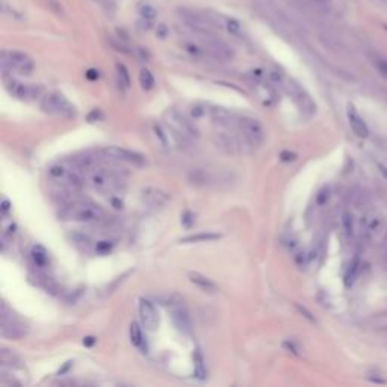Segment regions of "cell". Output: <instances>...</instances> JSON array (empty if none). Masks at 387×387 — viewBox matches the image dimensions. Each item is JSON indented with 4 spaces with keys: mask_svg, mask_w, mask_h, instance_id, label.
<instances>
[{
    "mask_svg": "<svg viewBox=\"0 0 387 387\" xmlns=\"http://www.w3.org/2000/svg\"><path fill=\"white\" fill-rule=\"evenodd\" d=\"M82 168L74 162H58L48 168V177L58 183L61 188L68 191H79L85 185V179L82 177Z\"/></svg>",
    "mask_w": 387,
    "mask_h": 387,
    "instance_id": "6da1fadb",
    "label": "cell"
},
{
    "mask_svg": "<svg viewBox=\"0 0 387 387\" xmlns=\"http://www.w3.org/2000/svg\"><path fill=\"white\" fill-rule=\"evenodd\" d=\"M104 209L92 203L89 200H77L65 206L62 210V216L70 221H77V223H97L104 218Z\"/></svg>",
    "mask_w": 387,
    "mask_h": 387,
    "instance_id": "7a4b0ae2",
    "label": "cell"
},
{
    "mask_svg": "<svg viewBox=\"0 0 387 387\" xmlns=\"http://www.w3.org/2000/svg\"><path fill=\"white\" fill-rule=\"evenodd\" d=\"M86 183L100 194H114L120 189V177L106 168H95L94 165L85 171Z\"/></svg>",
    "mask_w": 387,
    "mask_h": 387,
    "instance_id": "3957f363",
    "label": "cell"
},
{
    "mask_svg": "<svg viewBox=\"0 0 387 387\" xmlns=\"http://www.w3.org/2000/svg\"><path fill=\"white\" fill-rule=\"evenodd\" d=\"M41 109L44 112L65 118V120H73L77 115L76 107L59 92H48L41 97Z\"/></svg>",
    "mask_w": 387,
    "mask_h": 387,
    "instance_id": "277c9868",
    "label": "cell"
},
{
    "mask_svg": "<svg viewBox=\"0 0 387 387\" xmlns=\"http://www.w3.org/2000/svg\"><path fill=\"white\" fill-rule=\"evenodd\" d=\"M165 121H167V124L174 132V136H177L182 141H189V139L198 138L197 127L176 109H170L165 112Z\"/></svg>",
    "mask_w": 387,
    "mask_h": 387,
    "instance_id": "5b68a950",
    "label": "cell"
},
{
    "mask_svg": "<svg viewBox=\"0 0 387 387\" xmlns=\"http://www.w3.org/2000/svg\"><path fill=\"white\" fill-rule=\"evenodd\" d=\"M2 65L11 71H15L23 76H29L33 71V61L26 53L18 50H8L2 53Z\"/></svg>",
    "mask_w": 387,
    "mask_h": 387,
    "instance_id": "8992f818",
    "label": "cell"
},
{
    "mask_svg": "<svg viewBox=\"0 0 387 387\" xmlns=\"http://www.w3.org/2000/svg\"><path fill=\"white\" fill-rule=\"evenodd\" d=\"M100 153L110 160H117V162H124V163H130L135 165V167H144L147 163L145 156H142L141 153L123 148V147H117V145H110L106 148H101Z\"/></svg>",
    "mask_w": 387,
    "mask_h": 387,
    "instance_id": "52a82bcc",
    "label": "cell"
},
{
    "mask_svg": "<svg viewBox=\"0 0 387 387\" xmlns=\"http://www.w3.org/2000/svg\"><path fill=\"white\" fill-rule=\"evenodd\" d=\"M239 127L244 135V139L251 147H259L265 139V130L259 120L251 117H244L239 120Z\"/></svg>",
    "mask_w": 387,
    "mask_h": 387,
    "instance_id": "ba28073f",
    "label": "cell"
},
{
    "mask_svg": "<svg viewBox=\"0 0 387 387\" xmlns=\"http://www.w3.org/2000/svg\"><path fill=\"white\" fill-rule=\"evenodd\" d=\"M5 88L6 91L20 100H32L36 98L42 94V88L38 85H29V83H23L20 80H15L12 77H6L5 79Z\"/></svg>",
    "mask_w": 387,
    "mask_h": 387,
    "instance_id": "9c48e42d",
    "label": "cell"
},
{
    "mask_svg": "<svg viewBox=\"0 0 387 387\" xmlns=\"http://www.w3.org/2000/svg\"><path fill=\"white\" fill-rule=\"evenodd\" d=\"M286 89L291 94V97L294 98V101L297 103V106L301 109V112H304V114H313L315 112V107H316L315 103L312 101L309 94L298 83L291 80V82H288Z\"/></svg>",
    "mask_w": 387,
    "mask_h": 387,
    "instance_id": "30bf717a",
    "label": "cell"
},
{
    "mask_svg": "<svg viewBox=\"0 0 387 387\" xmlns=\"http://www.w3.org/2000/svg\"><path fill=\"white\" fill-rule=\"evenodd\" d=\"M2 335L9 339H17L23 335L20 322L5 304H2Z\"/></svg>",
    "mask_w": 387,
    "mask_h": 387,
    "instance_id": "8fae6325",
    "label": "cell"
},
{
    "mask_svg": "<svg viewBox=\"0 0 387 387\" xmlns=\"http://www.w3.org/2000/svg\"><path fill=\"white\" fill-rule=\"evenodd\" d=\"M203 48L206 50V53H209L210 56L219 59V61H229L233 58V50L232 47H229L224 41L219 39H213V38H207L204 41Z\"/></svg>",
    "mask_w": 387,
    "mask_h": 387,
    "instance_id": "7c38bea8",
    "label": "cell"
},
{
    "mask_svg": "<svg viewBox=\"0 0 387 387\" xmlns=\"http://www.w3.org/2000/svg\"><path fill=\"white\" fill-rule=\"evenodd\" d=\"M139 316H141V322L142 325L150 330L154 331L159 327V313L156 310V307L153 306L151 301L148 300H139Z\"/></svg>",
    "mask_w": 387,
    "mask_h": 387,
    "instance_id": "4fadbf2b",
    "label": "cell"
},
{
    "mask_svg": "<svg viewBox=\"0 0 387 387\" xmlns=\"http://www.w3.org/2000/svg\"><path fill=\"white\" fill-rule=\"evenodd\" d=\"M347 115H348V123H350L351 130H353L359 138H368V136H369V129H368L365 120L360 117V114L357 112V109H356L353 104L348 106Z\"/></svg>",
    "mask_w": 387,
    "mask_h": 387,
    "instance_id": "5bb4252c",
    "label": "cell"
},
{
    "mask_svg": "<svg viewBox=\"0 0 387 387\" xmlns=\"http://www.w3.org/2000/svg\"><path fill=\"white\" fill-rule=\"evenodd\" d=\"M142 198L145 203H148L150 206H163L165 203H167L170 200V197L167 195V192H163L160 189H145L142 192Z\"/></svg>",
    "mask_w": 387,
    "mask_h": 387,
    "instance_id": "9a60e30c",
    "label": "cell"
},
{
    "mask_svg": "<svg viewBox=\"0 0 387 387\" xmlns=\"http://www.w3.org/2000/svg\"><path fill=\"white\" fill-rule=\"evenodd\" d=\"M188 277H189V280H191L198 289H201V291H204V292H215V291L218 289L216 285H215L209 277H206V275H203V274H200V272H189Z\"/></svg>",
    "mask_w": 387,
    "mask_h": 387,
    "instance_id": "2e32d148",
    "label": "cell"
},
{
    "mask_svg": "<svg viewBox=\"0 0 387 387\" xmlns=\"http://www.w3.org/2000/svg\"><path fill=\"white\" fill-rule=\"evenodd\" d=\"M173 321L180 333H183V335L191 333V319H189V315L183 309H176L173 312Z\"/></svg>",
    "mask_w": 387,
    "mask_h": 387,
    "instance_id": "e0dca14e",
    "label": "cell"
},
{
    "mask_svg": "<svg viewBox=\"0 0 387 387\" xmlns=\"http://www.w3.org/2000/svg\"><path fill=\"white\" fill-rule=\"evenodd\" d=\"M212 120L219 126H232L233 124V115L224 107H212L210 109Z\"/></svg>",
    "mask_w": 387,
    "mask_h": 387,
    "instance_id": "ac0fdd59",
    "label": "cell"
},
{
    "mask_svg": "<svg viewBox=\"0 0 387 387\" xmlns=\"http://www.w3.org/2000/svg\"><path fill=\"white\" fill-rule=\"evenodd\" d=\"M216 144L221 150L229 153V154H236V153L241 151V145H239L238 139H235L233 136H229V135H221L218 138Z\"/></svg>",
    "mask_w": 387,
    "mask_h": 387,
    "instance_id": "d6986e66",
    "label": "cell"
},
{
    "mask_svg": "<svg viewBox=\"0 0 387 387\" xmlns=\"http://www.w3.org/2000/svg\"><path fill=\"white\" fill-rule=\"evenodd\" d=\"M365 325L372 331H387V312L377 313L366 319Z\"/></svg>",
    "mask_w": 387,
    "mask_h": 387,
    "instance_id": "ffe728a7",
    "label": "cell"
},
{
    "mask_svg": "<svg viewBox=\"0 0 387 387\" xmlns=\"http://www.w3.org/2000/svg\"><path fill=\"white\" fill-rule=\"evenodd\" d=\"M257 95L259 98L262 100V103L265 106H272L275 103V100H277V97H275V92L271 86L268 85H262L257 88Z\"/></svg>",
    "mask_w": 387,
    "mask_h": 387,
    "instance_id": "44dd1931",
    "label": "cell"
},
{
    "mask_svg": "<svg viewBox=\"0 0 387 387\" xmlns=\"http://www.w3.org/2000/svg\"><path fill=\"white\" fill-rule=\"evenodd\" d=\"M30 254H32L33 263H35L36 266H39V268L47 266V263H48V256H47V251H45L44 247L35 245V247L32 248V253H30Z\"/></svg>",
    "mask_w": 387,
    "mask_h": 387,
    "instance_id": "7402d4cb",
    "label": "cell"
},
{
    "mask_svg": "<svg viewBox=\"0 0 387 387\" xmlns=\"http://www.w3.org/2000/svg\"><path fill=\"white\" fill-rule=\"evenodd\" d=\"M130 342L133 347L136 348H142L144 347V336H142V330L138 325V322H132L130 324Z\"/></svg>",
    "mask_w": 387,
    "mask_h": 387,
    "instance_id": "603a6c76",
    "label": "cell"
},
{
    "mask_svg": "<svg viewBox=\"0 0 387 387\" xmlns=\"http://www.w3.org/2000/svg\"><path fill=\"white\" fill-rule=\"evenodd\" d=\"M194 372H195V377L198 380H204L206 377V366H204V359H203V354L200 350H197L194 353Z\"/></svg>",
    "mask_w": 387,
    "mask_h": 387,
    "instance_id": "cb8c5ba5",
    "label": "cell"
},
{
    "mask_svg": "<svg viewBox=\"0 0 387 387\" xmlns=\"http://www.w3.org/2000/svg\"><path fill=\"white\" fill-rule=\"evenodd\" d=\"M221 236L218 233H198V235H192L188 238H183L182 242L183 244H192V242H209V241H216Z\"/></svg>",
    "mask_w": 387,
    "mask_h": 387,
    "instance_id": "d4e9b609",
    "label": "cell"
},
{
    "mask_svg": "<svg viewBox=\"0 0 387 387\" xmlns=\"http://www.w3.org/2000/svg\"><path fill=\"white\" fill-rule=\"evenodd\" d=\"M139 83L144 89H151L154 86V77L153 74L147 70V68H142L141 73H139Z\"/></svg>",
    "mask_w": 387,
    "mask_h": 387,
    "instance_id": "484cf974",
    "label": "cell"
},
{
    "mask_svg": "<svg viewBox=\"0 0 387 387\" xmlns=\"http://www.w3.org/2000/svg\"><path fill=\"white\" fill-rule=\"evenodd\" d=\"M117 74H118V80L124 88L130 86V74L126 68L124 64H117Z\"/></svg>",
    "mask_w": 387,
    "mask_h": 387,
    "instance_id": "4316f807",
    "label": "cell"
},
{
    "mask_svg": "<svg viewBox=\"0 0 387 387\" xmlns=\"http://www.w3.org/2000/svg\"><path fill=\"white\" fill-rule=\"evenodd\" d=\"M342 226H344V230H345L347 236H351L353 230H354V226H353V216L350 213L342 215Z\"/></svg>",
    "mask_w": 387,
    "mask_h": 387,
    "instance_id": "83f0119b",
    "label": "cell"
},
{
    "mask_svg": "<svg viewBox=\"0 0 387 387\" xmlns=\"http://www.w3.org/2000/svg\"><path fill=\"white\" fill-rule=\"evenodd\" d=\"M139 12H141L144 20H153L156 17V9L153 6H150V5H142Z\"/></svg>",
    "mask_w": 387,
    "mask_h": 387,
    "instance_id": "f1b7e54d",
    "label": "cell"
},
{
    "mask_svg": "<svg viewBox=\"0 0 387 387\" xmlns=\"http://www.w3.org/2000/svg\"><path fill=\"white\" fill-rule=\"evenodd\" d=\"M375 67L381 73V76L387 79V61L386 59H375Z\"/></svg>",
    "mask_w": 387,
    "mask_h": 387,
    "instance_id": "f546056e",
    "label": "cell"
},
{
    "mask_svg": "<svg viewBox=\"0 0 387 387\" xmlns=\"http://www.w3.org/2000/svg\"><path fill=\"white\" fill-rule=\"evenodd\" d=\"M204 114H206L204 106H201V104H195V106H192V109H191V115H192L194 118H201Z\"/></svg>",
    "mask_w": 387,
    "mask_h": 387,
    "instance_id": "4dcf8cb0",
    "label": "cell"
},
{
    "mask_svg": "<svg viewBox=\"0 0 387 387\" xmlns=\"http://www.w3.org/2000/svg\"><path fill=\"white\" fill-rule=\"evenodd\" d=\"M182 223L185 227H191L194 224V215L191 212H185L183 216H182Z\"/></svg>",
    "mask_w": 387,
    "mask_h": 387,
    "instance_id": "1f68e13d",
    "label": "cell"
},
{
    "mask_svg": "<svg viewBox=\"0 0 387 387\" xmlns=\"http://www.w3.org/2000/svg\"><path fill=\"white\" fill-rule=\"evenodd\" d=\"M295 307H297V310H298V312H300V313H301V315H303L306 319H309L310 322H315V318H313V315H312V313H310V312H309L306 307H303V306H300V304H295Z\"/></svg>",
    "mask_w": 387,
    "mask_h": 387,
    "instance_id": "d6a6232c",
    "label": "cell"
},
{
    "mask_svg": "<svg viewBox=\"0 0 387 387\" xmlns=\"http://www.w3.org/2000/svg\"><path fill=\"white\" fill-rule=\"evenodd\" d=\"M227 29L232 33H238L241 30V26H239V23L236 20H227Z\"/></svg>",
    "mask_w": 387,
    "mask_h": 387,
    "instance_id": "836d02e7",
    "label": "cell"
},
{
    "mask_svg": "<svg viewBox=\"0 0 387 387\" xmlns=\"http://www.w3.org/2000/svg\"><path fill=\"white\" fill-rule=\"evenodd\" d=\"M280 157H282V160H285V162H292V160L297 159V154H295V153H291V151H282Z\"/></svg>",
    "mask_w": 387,
    "mask_h": 387,
    "instance_id": "e575fe53",
    "label": "cell"
},
{
    "mask_svg": "<svg viewBox=\"0 0 387 387\" xmlns=\"http://www.w3.org/2000/svg\"><path fill=\"white\" fill-rule=\"evenodd\" d=\"M154 132H156V135L160 138V141H162V144L163 145H167V136H165V133H163V130L160 129V126H154Z\"/></svg>",
    "mask_w": 387,
    "mask_h": 387,
    "instance_id": "d590c367",
    "label": "cell"
},
{
    "mask_svg": "<svg viewBox=\"0 0 387 387\" xmlns=\"http://www.w3.org/2000/svg\"><path fill=\"white\" fill-rule=\"evenodd\" d=\"M86 77L89 80H95V79H98V71L97 70H88L86 71Z\"/></svg>",
    "mask_w": 387,
    "mask_h": 387,
    "instance_id": "8d00e7d4",
    "label": "cell"
},
{
    "mask_svg": "<svg viewBox=\"0 0 387 387\" xmlns=\"http://www.w3.org/2000/svg\"><path fill=\"white\" fill-rule=\"evenodd\" d=\"M283 347H285V348H288L291 353H294V354H298V350H297V347H295L292 342H289V341H288V342H285V344H283Z\"/></svg>",
    "mask_w": 387,
    "mask_h": 387,
    "instance_id": "74e56055",
    "label": "cell"
},
{
    "mask_svg": "<svg viewBox=\"0 0 387 387\" xmlns=\"http://www.w3.org/2000/svg\"><path fill=\"white\" fill-rule=\"evenodd\" d=\"M94 342H95V339H94V338H86V339L83 341V344H85V345H88V347H91Z\"/></svg>",
    "mask_w": 387,
    "mask_h": 387,
    "instance_id": "f35d334b",
    "label": "cell"
},
{
    "mask_svg": "<svg viewBox=\"0 0 387 387\" xmlns=\"http://www.w3.org/2000/svg\"><path fill=\"white\" fill-rule=\"evenodd\" d=\"M8 209H9V201H8V200H3V206H2L3 213H5V212H8Z\"/></svg>",
    "mask_w": 387,
    "mask_h": 387,
    "instance_id": "ab89813d",
    "label": "cell"
}]
</instances>
